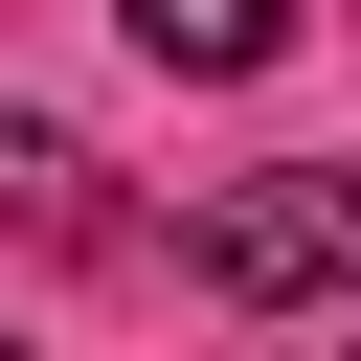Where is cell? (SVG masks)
Segmentation results:
<instances>
[{
    "instance_id": "cell-1",
    "label": "cell",
    "mask_w": 361,
    "mask_h": 361,
    "mask_svg": "<svg viewBox=\"0 0 361 361\" xmlns=\"http://www.w3.org/2000/svg\"><path fill=\"white\" fill-rule=\"evenodd\" d=\"M180 271L226 316H293V293H361V158H271L226 203H180Z\"/></svg>"
},
{
    "instance_id": "cell-2",
    "label": "cell",
    "mask_w": 361,
    "mask_h": 361,
    "mask_svg": "<svg viewBox=\"0 0 361 361\" xmlns=\"http://www.w3.org/2000/svg\"><path fill=\"white\" fill-rule=\"evenodd\" d=\"M0 226H23V248H90V226H113V203H90V135L0 113Z\"/></svg>"
},
{
    "instance_id": "cell-3",
    "label": "cell",
    "mask_w": 361,
    "mask_h": 361,
    "mask_svg": "<svg viewBox=\"0 0 361 361\" xmlns=\"http://www.w3.org/2000/svg\"><path fill=\"white\" fill-rule=\"evenodd\" d=\"M113 23H135L158 68H271V45H293V0H113Z\"/></svg>"
}]
</instances>
